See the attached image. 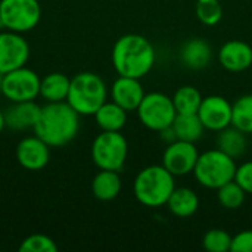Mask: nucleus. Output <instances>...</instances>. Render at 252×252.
Returning <instances> with one entry per match:
<instances>
[{
    "instance_id": "obj_11",
    "label": "nucleus",
    "mask_w": 252,
    "mask_h": 252,
    "mask_svg": "<svg viewBox=\"0 0 252 252\" xmlns=\"http://www.w3.org/2000/svg\"><path fill=\"white\" fill-rule=\"evenodd\" d=\"M198 157H199V152L195 143L176 140L167 145L164 155H162V165L174 177L186 176L189 173H193Z\"/></svg>"
},
{
    "instance_id": "obj_23",
    "label": "nucleus",
    "mask_w": 252,
    "mask_h": 252,
    "mask_svg": "<svg viewBox=\"0 0 252 252\" xmlns=\"http://www.w3.org/2000/svg\"><path fill=\"white\" fill-rule=\"evenodd\" d=\"M217 149H220L221 152L227 154L229 157L239 158L245 154L247 151V136L244 131H241L239 128H236L235 126H229L220 131H217Z\"/></svg>"
},
{
    "instance_id": "obj_24",
    "label": "nucleus",
    "mask_w": 252,
    "mask_h": 252,
    "mask_svg": "<svg viewBox=\"0 0 252 252\" xmlns=\"http://www.w3.org/2000/svg\"><path fill=\"white\" fill-rule=\"evenodd\" d=\"M177 114H198V109L202 103L201 92L193 86H182L176 90L171 97Z\"/></svg>"
},
{
    "instance_id": "obj_28",
    "label": "nucleus",
    "mask_w": 252,
    "mask_h": 252,
    "mask_svg": "<svg viewBox=\"0 0 252 252\" xmlns=\"http://www.w3.org/2000/svg\"><path fill=\"white\" fill-rule=\"evenodd\" d=\"M233 236L223 229H211L205 233L202 245L210 252H227L232 248Z\"/></svg>"
},
{
    "instance_id": "obj_18",
    "label": "nucleus",
    "mask_w": 252,
    "mask_h": 252,
    "mask_svg": "<svg viewBox=\"0 0 252 252\" xmlns=\"http://www.w3.org/2000/svg\"><path fill=\"white\" fill-rule=\"evenodd\" d=\"M93 196L99 201H112L121 192V177L118 171L100 170L92 182Z\"/></svg>"
},
{
    "instance_id": "obj_25",
    "label": "nucleus",
    "mask_w": 252,
    "mask_h": 252,
    "mask_svg": "<svg viewBox=\"0 0 252 252\" xmlns=\"http://www.w3.org/2000/svg\"><path fill=\"white\" fill-rule=\"evenodd\" d=\"M232 126L252 134V94H245L232 103Z\"/></svg>"
},
{
    "instance_id": "obj_10",
    "label": "nucleus",
    "mask_w": 252,
    "mask_h": 252,
    "mask_svg": "<svg viewBox=\"0 0 252 252\" xmlns=\"http://www.w3.org/2000/svg\"><path fill=\"white\" fill-rule=\"evenodd\" d=\"M28 58L30 46L19 32L9 30L0 32V74L25 66Z\"/></svg>"
},
{
    "instance_id": "obj_26",
    "label": "nucleus",
    "mask_w": 252,
    "mask_h": 252,
    "mask_svg": "<svg viewBox=\"0 0 252 252\" xmlns=\"http://www.w3.org/2000/svg\"><path fill=\"white\" fill-rule=\"evenodd\" d=\"M245 195H247V192L235 180H230L217 189L219 202L221 204V207H224L227 210L241 208L245 201Z\"/></svg>"
},
{
    "instance_id": "obj_9",
    "label": "nucleus",
    "mask_w": 252,
    "mask_h": 252,
    "mask_svg": "<svg viewBox=\"0 0 252 252\" xmlns=\"http://www.w3.org/2000/svg\"><path fill=\"white\" fill-rule=\"evenodd\" d=\"M40 77L30 68L21 66L3 74L1 94L10 102L34 100L40 96Z\"/></svg>"
},
{
    "instance_id": "obj_14",
    "label": "nucleus",
    "mask_w": 252,
    "mask_h": 252,
    "mask_svg": "<svg viewBox=\"0 0 252 252\" xmlns=\"http://www.w3.org/2000/svg\"><path fill=\"white\" fill-rule=\"evenodd\" d=\"M221 66L230 72H242L252 65V47L242 40H230L219 50Z\"/></svg>"
},
{
    "instance_id": "obj_15",
    "label": "nucleus",
    "mask_w": 252,
    "mask_h": 252,
    "mask_svg": "<svg viewBox=\"0 0 252 252\" xmlns=\"http://www.w3.org/2000/svg\"><path fill=\"white\" fill-rule=\"evenodd\" d=\"M145 94L146 93H145L139 78L120 75L111 87L112 100L117 105H120L121 108H124L127 112L137 111Z\"/></svg>"
},
{
    "instance_id": "obj_13",
    "label": "nucleus",
    "mask_w": 252,
    "mask_h": 252,
    "mask_svg": "<svg viewBox=\"0 0 252 252\" xmlns=\"http://www.w3.org/2000/svg\"><path fill=\"white\" fill-rule=\"evenodd\" d=\"M15 155L21 167L30 171H38L49 164L50 146L38 136H30L18 143Z\"/></svg>"
},
{
    "instance_id": "obj_27",
    "label": "nucleus",
    "mask_w": 252,
    "mask_h": 252,
    "mask_svg": "<svg viewBox=\"0 0 252 252\" xmlns=\"http://www.w3.org/2000/svg\"><path fill=\"white\" fill-rule=\"evenodd\" d=\"M195 13L204 25L213 27L221 21L223 6L220 0H196Z\"/></svg>"
},
{
    "instance_id": "obj_22",
    "label": "nucleus",
    "mask_w": 252,
    "mask_h": 252,
    "mask_svg": "<svg viewBox=\"0 0 252 252\" xmlns=\"http://www.w3.org/2000/svg\"><path fill=\"white\" fill-rule=\"evenodd\" d=\"M93 117L102 131H121L127 123V111L114 100L105 102Z\"/></svg>"
},
{
    "instance_id": "obj_8",
    "label": "nucleus",
    "mask_w": 252,
    "mask_h": 252,
    "mask_svg": "<svg viewBox=\"0 0 252 252\" xmlns=\"http://www.w3.org/2000/svg\"><path fill=\"white\" fill-rule=\"evenodd\" d=\"M137 115L146 128L159 133L173 124L177 111L170 96L159 92H152L143 96L137 108Z\"/></svg>"
},
{
    "instance_id": "obj_4",
    "label": "nucleus",
    "mask_w": 252,
    "mask_h": 252,
    "mask_svg": "<svg viewBox=\"0 0 252 252\" xmlns=\"http://www.w3.org/2000/svg\"><path fill=\"white\" fill-rule=\"evenodd\" d=\"M105 81L94 72H80L71 78L66 102L80 115H94L106 102Z\"/></svg>"
},
{
    "instance_id": "obj_3",
    "label": "nucleus",
    "mask_w": 252,
    "mask_h": 252,
    "mask_svg": "<svg viewBox=\"0 0 252 252\" xmlns=\"http://www.w3.org/2000/svg\"><path fill=\"white\" fill-rule=\"evenodd\" d=\"M174 189V176L164 165H149L143 168L136 176L133 185L136 199L149 208L167 205Z\"/></svg>"
},
{
    "instance_id": "obj_17",
    "label": "nucleus",
    "mask_w": 252,
    "mask_h": 252,
    "mask_svg": "<svg viewBox=\"0 0 252 252\" xmlns=\"http://www.w3.org/2000/svg\"><path fill=\"white\" fill-rule=\"evenodd\" d=\"M180 61L189 69H204L213 59V49L204 38H189L180 49Z\"/></svg>"
},
{
    "instance_id": "obj_1",
    "label": "nucleus",
    "mask_w": 252,
    "mask_h": 252,
    "mask_svg": "<svg viewBox=\"0 0 252 252\" xmlns=\"http://www.w3.org/2000/svg\"><path fill=\"white\" fill-rule=\"evenodd\" d=\"M80 130V114L65 102H47L41 108L34 133L50 148H62L72 142Z\"/></svg>"
},
{
    "instance_id": "obj_12",
    "label": "nucleus",
    "mask_w": 252,
    "mask_h": 252,
    "mask_svg": "<svg viewBox=\"0 0 252 252\" xmlns=\"http://www.w3.org/2000/svg\"><path fill=\"white\" fill-rule=\"evenodd\" d=\"M198 117L207 130L220 131L232 126V103L223 96H207L202 99Z\"/></svg>"
},
{
    "instance_id": "obj_33",
    "label": "nucleus",
    "mask_w": 252,
    "mask_h": 252,
    "mask_svg": "<svg viewBox=\"0 0 252 252\" xmlns=\"http://www.w3.org/2000/svg\"><path fill=\"white\" fill-rule=\"evenodd\" d=\"M1 81H3V74H0V93H1Z\"/></svg>"
},
{
    "instance_id": "obj_21",
    "label": "nucleus",
    "mask_w": 252,
    "mask_h": 252,
    "mask_svg": "<svg viewBox=\"0 0 252 252\" xmlns=\"http://www.w3.org/2000/svg\"><path fill=\"white\" fill-rule=\"evenodd\" d=\"M71 78L62 72H52L40 80V96L46 102H65Z\"/></svg>"
},
{
    "instance_id": "obj_20",
    "label": "nucleus",
    "mask_w": 252,
    "mask_h": 252,
    "mask_svg": "<svg viewBox=\"0 0 252 252\" xmlns=\"http://www.w3.org/2000/svg\"><path fill=\"white\" fill-rule=\"evenodd\" d=\"M171 127L177 140L189 143H196L205 130L198 114H177Z\"/></svg>"
},
{
    "instance_id": "obj_19",
    "label": "nucleus",
    "mask_w": 252,
    "mask_h": 252,
    "mask_svg": "<svg viewBox=\"0 0 252 252\" xmlns=\"http://www.w3.org/2000/svg\"><path fill=\"white\" fill-rule=\"evenodd\" d=\"M167 207L176 217L186 219L193 216L199 208L198 195L189 188H176L167 201Z\"/></svg>"
},
{
    "instance_id": "obj_32",
    "label": "nucleus",
    "mask_w": 252,
    "mask_h": 252,
    "mask_svg": "<svg viewBox=\"0 0 252 252\" xmlns=\"http://www.w3.org/2000/svg\"><path fill=\"white\" fill-rule=\"evenodd\" d=\"M4 127H6V124H4V115H3V112L0 111V133L3 131Z\"/></svg>"
},
{
    "instance_id": "obj_6",
    "label": "nucleus",
    "mask_w": 252,
    "mask_h": 252,
    "mask_svg": "<svg viewBox=\"0 0 252 252\" xmlns=\"http://www.w3.org/2000/svg\"><path fill=\"white\" fill-rule=\"evenodd\" d=\"M128 145L120 131H102L92 145V159L100 170L120 171L127 159Z\"/></svg>"
},
{
    "instance_id": "obj_7",
    "label": "nucleus",
    "mask_w": 252,
    "mask_h": 252,
    "mask_svg": "<svg viewBox=\"0 0 252 252\" xmlns=\"http://www.w3.org/2000/svg\"><path fill=\"white\" fill-rule=\"evenodd\" d=\"M41 18L38 0H0V27L15 32H27Z\"/></svg>"
},
{
    "instance_id": "obj_5",
    "label": "nucleus",
    "mask_w": 252,
    "mask_h": 252,
    "mask_svg": "<svg viewBox=\"0 0 252 252\" xmlns=\"http://www.w3.org/2000/svg\"><path fill=\"white\" fill-rule=\"evenodd\" d=\"M236 164L232 157L220 149H211L199 154L193 174L199 185L208 189H219L230 180H235Z\"/></svg>"
},
{
    "instance_id": "obj_31",
    "label": "nucleus",
    "mask_w": 252,
    "mask_h": 252,
    "mask_svg": "<svg viewBox=\"0 0 252 252\" xmlns=\"http://www.w3.org/2000/svg\"><path fill=\"white\" fill-rule=\"evenodd\" d=\"M230 251L252 252V230H244L236 236H233Z\"/></svg>"
},
{
    "instance_id": "obj_2",
    "label": "nucleus",
    "mask_w": 252,
    "mask_h": 252,
    "mask_svg": "<svg viewBox=\"0 0 252 252\" xmlns=\"http://www.w3.org/2000/svg\"><path fill=\"white\" fill-rule=\"evenodd\" d=\"M155 63V50L151 41L139 34L120 37L112 47V65L118 75L142 78Z\"/></svg>"
},
{
    "instance_id": "obj_30",
    "label": "nucleus",
    "mask_w": 252,
    "mask_h": 252,
    "mask_svg": "<svg viewBox=\"0 0 252 252\" xmlns=\"http://www.w3.org/2000/svg\"><path fill=\"white\" fill-rule=\"evenodd\" d=\"M235 182L247 192L252 195V161H247L236 167Z\"/></svg>"
},
{
    "instance_id": "obj_16",
    "label": "nucleus",
    "mask_w": 252,
    "mask_h": 252,
    "mask_svg": "<svg viewBox=\"0 0 252 252\" xmlns=\"http://www.w3.org/2000/svg\"><path fill=\"white\" fill-rule=\"evenodd\" d=\"M41 106H38L34 100L25 102H12V105L3 112L4 124L7 128L15 131H22L32 128L38 120Z\"/></svg>"
},
{
    "instance_id": "obj_29",
    "label": "nucleus",
    "mask_w": 252,
    "mask_h": 252,
    "mask_svg": "<svg viewBox=\"0 0 252 252\" xmlns=\"http://www.w3.org/2000/svg\"><path fill=\"white\" fill-rule=\"evenodd\" d=\"M19 251L22 252H56L58 251V245L55 244V241L46 235L41 233H35L31 235L28 238H25L22 241V244L19 245Z\"/></svg>"
}]
</instances>
